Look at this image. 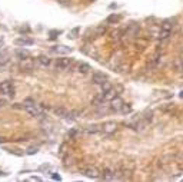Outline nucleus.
<instances>
[{
	"mask_svg": "<svg viewBox=\"0 0 183 182\" xmlns=\"http://www.w3.org/2000/svg\"><path fill=\"white\" fill-rule=\"evenodd\" d=\"M72 49L66 48V46H56L55 49H52V52H57V53H69Z\"/></svg>",
	"mask_w": 183,
	"mask_h": 182,
	"instance_id": "obj_16",
	"label": "nucleus"
},
{
	"mask_svg": "<svg viewBox=\"0 0 183 182\" xmlns=\"http://www.w3.org/2000/svg\"><path fill=\"white\" fill-rule=\"evenodd\" d=\"M52 178H53V179H56V181H57V179L60 181V176H59L57 173H53V175H52Z\"/></svg>",
	"mask_w": 183,
	"mask_h": 182,
	"instance_id": "obj_27",
	"label": "nucleus"
},
{
	"mask_svg": "<svg viewBox=\"0 0 183 182\" xmlns=\"http://www.w3.org/2000/svg\"><path fill=\"white\" fill-rule=\"evenodd\" d=\"M23 106H24V110L27 112L29 115L35 116V118H40V116H43V110H42V108H40L39 105H36L33 100H30V99L24 100Z\"/></svg>",
	"mask_w": 183,
	"mask_h": 182,
	"instance_id": "obj_1",
	"label": "nucleus"
},
{
	"mask_svg": "<svg viewBox=\"0 0 183 182\" xmlns=\"http://www.w3.org/2000/svg\"><path fill=\"white\" fill-rule=\"evenodd\" d=\"M4 105H6V100H3V99H1V100H0V108H3Z\"/></svg>",
	"mask_w": 183,
	"mask_h": 182,
	"instance_id": "obj_28",
	"label": "nucleus"
},
{
	"mask_svg": "<svg viewBox=\"0 0 183 182\" xmlns=\"http://www.w3.org/2000/svg\"><path fill=\"white\" fill-rule=\"evenodd\" d=\"M33 67H35V60L30 59V56L20 60V69L23 72H30V70H33Z\"/></svg>",
	"mask_w": 183,
	"mask_h": 182,
	"instance_id": "obj_4",
	"label": "nucleus"
},
{
	"mask_svg": "<svg viewBox=\"0 0 183 182\" xmlns=\"http://www.w3.org/2000/svg\"><path fill=\"white\" fill-rule=\"evenodd\" d=\"M37 62H39L42 66H49V65H50V59L47 58V56H39V58H37Z\"/></svg>",
	"mask_w": 183,
	"mask_h": 182,
	"instance_id": "obj_17",
	"label": "nucleus"
},
{
	"mask_svg": "<svg viewBox=\"0 0 183 182\" xmlns=\"http://www.w3.org/2000/svg\"><path fill=\"white\" fill-rule=\"evenodd\" d=\"M179 96H180V98H183V90L180 92V93H179Z\"/></svg>",
	"mask_w": 183,
	"mask_h": 182,
	"instance_id": "obj_31",
	"label": "nucleus"
},
{
	"mask_svg": "<svg viewBox=\"0 0 183 182\" xmlns=\"http://www.w3.org/2000/svg\"><path fill=\"white\" fill-rule=\"evenodd\" d=\"M92 70V67L89 63H84V62H82V63H79V66H77V72L79 73H83V75H86V73H89Z\"/></svg>",
	"mask_w": 183,
	"mask_h": 182,
	"instance_id": "obj_12",
	"label": "nucleus"
},
{
	"mask_svg": "<svg viewBox=\"0 0 183 182\" xmlns=\"http://www.w3.org/2000/svg\"><path fill=\"white\" fill-rule=\"evenodd\" d=\"M177 69H179L180 72H183V59H180V60L177 62Z\"/></svg>",
	"mask_w": 183,
	"mask_h": 182,
	"instance_id": "obj_25",
	"label": "nucleus"
},
{
	"mask_svg": "<svg viewBox=\"0 0 183 182\" xmlns=\"http://www.w3.org/2000/svg\"><path fill=\"white\" fill-rule=\"evenodd\" d=\"M55 113L57 116H60V118H73V112H69L67 109H64V108H55Z\"/></svg>",
	"mask_w": 183,
	"mask_h": 182,
	"instance_id": "obj_10",
	"label": "nucleus"
},
{
	"mask_svg": "<svg viewBox=\"0 0 183 182\" xmlns=\"http://www.w3.org/2000/svg\"><path fill=\"white\" fill-rule=\"evenodd\" d=\"M79 32H80L79 27H74V29H72L70 32H69V39H76V38H77V35H79Z\"/></svg>",
	"mask_w": 183,
	"mask_h": 182,
	"instance_id": "obj_21",
	"label": "nucleus"
},
{
	"mask_svg": "<svg viewBox=\"0 0 183 182\" xmlns=\"http://www.w3.org/2000/svg\"><path fill=\"white\" fill-rule=\"evenodd\" d=\"M35 42H33V39H29V38H17L14 40V45H17V46H32Z\"/></svg>",
	"mask_w": 183,
	"mask_h": 182,
	"instance_id": "obj_8",
	"label": "nucleus"
},
{
	"mask_svg": "<svg viewBox=\"0 0 183 182\" xmlns=\"http://www.w3.org/2000/svg\"><path fill=\"white\" fill-rule=\"evenodd\" d=\"M169 36H170V30H163V29L160 30L159 35H157V38L160 39V40H166Z\"/></svg>",
	"mask_w": 183,
	"mask_h": 182,
	"instance_id": "obj_18",
	"label": "nucleus"
},
{
	"mask_svg": "<svg viewBox=\"0 0 183 182\" xmlns=\"http://www.w3.org/2000/svg\"><path fill=\"white\" fill-rule=\"evenodd\" d=\"M110 102H112V109H113V110H116V112H120V108H122V105L125 103L119 96H116V98H115V99H112Z\"/></svg>",
	"mask_w": 183,
	"mask_h": 182,
	"instance_id": "obj_11",
	"label": "nucleus"
},
{
	"mask_svg": "<svg viewBox=\"0 0 183 182\" xmlns=\"http://www.w3.org/2000/svg\"><path fill=\"white\" fill-rule=\"evenodd\" d=\"M80 172H82L84 176H87V178H99V176H100L99 169H97L96 166H92V165L83 166L82 169H80Z\"/></svg>",
	"mask_w": 183,
	"mask_h": 182,
	"instance_id": "obj_2",
	"label": "nucleus"
},
{
	"mask_svg": "<svg viewBox=\"0 0 183 182\" xmlns=\"http://www.w3.org/2000/svg\"><path fill=\"white\" fill-rule=\"evenodd\" d=\"M0 93L1 95H7V96H12L14 95V87H13V83L10 80H4L0 83Z\"/></svg>",
	"mask_w": 183,
	"mask_h": 182,
	"instance_id": "obj_3",
	"label": "nucleus"
},
{
	"mask_svg": "<svg viewBox=\"0 0 183 182\" xmlns=\"http://www.w3.org/2000/svg\"><path fill=\"white\" fill-rule=\"evenodd\" d=\"M37 148H29L27 149V155H35V153H37Z\"/></svg>",
	"mask_w": 183,
	"mask_h": 182,
	"instance_id": "obj_24",
	"label": "nucleus"
},
{
	"mask_svg": "<svg viewBox=\"0 0 183 182\" xmlns=\"http://www.w3.org/2000/svg\"><path fill=\"white\" fill-rule=\"evenodd\" d=\"M119 20H120V16H119V14H110L106 22H107V23H117Z\"/></svg>",
	"mask_w": 183,
	"mask_h": 182,
	"instance_id": "obj_19",
	"label": "nucleus"
},
{
	"mask_svg": "<svg viewBox=\"0 0 183 182\" xmlns=\"http://www.w3.org/2000/svg\"><path fill=\"white\" fill-rule=\"evenodd\" d=\"M62 4H67V1H70V0H59Z\"/></svg>",
	"mask_w": 183,
	"mask_h": 182,
	"instance_id": "obj_29",
	"label": "nucleus"
},
{
	"mask_svg": "<svg viewBox=\"0 0 183 182\" xmlns=\"http://www.w3.org/2000/svg\"><path fill=\"white\" fill-rule=\"evenodd\" d=\"M89 1H94V0H89Z\"/></svg>",
	"mask_w": 183,
	"mask_h": 182,
	"instance_id": "obj_32",
	"label": "nucleus"
},
{
	"mask_svg": "<svg viewBox=\"0 0 183 182\" xmlns=\"http://www.w3.org/2000/svg\"><path fill=\"white\" fill-rule=\"evenodd\" d=\"M106 80H107V76L104 73H102V72H94L93 76H92V82L94 85H103Z\"/></svg>",
	"mask_w": 183,
	"mask_h": 182,
	"instance_id": "obj_7",
	"label": "nucleus"
},
{
	"mask_svg": "<svg viewBox=\"0 0 183 182\" xmlns=\"http://www.w3.org/2000/svg\"><path fill=\"white\" fill-rule=\"evenodd\" d=\"M3 45H4V42H3V40H0V49L3 48Z\"/></svg>",
	"mask_w": 183,
	"mask_h": 182,
	"instance_id": "obj_30",
	"label": "nucleus"
},
{
	"mask_svg": "<svg viewBox=\"0 0 183 182\" xmlns=\"http://www.w3.org/2000/svg\"><path fill=\"white\" fill-rule=\"evenodd\" d=\"M70 65H72V60L69 58H59V59H56V62H55L56 69H59V70H66Z\"/></svg>",
	"mask_w": 183,
	"mask_h": 182,
	"instance_id": "obj_5",
	"label": "nucleus"
},
{
	"mask_svg": "<svg viewBox=\"0 0 183 182\" xmlns=\"http://www.w3.org/2000/svg\"><path fill=\"white\" fill-rule=\"evenodd\" d=\"M102 131H103L106 135L115 134V132L117 131V124L113 122V121H109V122H106V124L102 125Z\"/></svg>",
	"mask_w": 183,
	"mask_h": 182,
	"instance_id": "obj_6",
	"label": "nucleus"
},
{
	"mask_svg": "<svg viewBox=\"0 0 183 182\" xmlns=\"http://www.w3.org/2000/svg\"><path fill=\"white\" fill-rule=\"evenodd\" d=\"M116 178V172L115 171H112V169H104L103 171V179H106V181H112V179H115Z\"/></svg>",
	"mask_w": 183,
	"mask_h": 182,
	"instance_id": "obj_13",
	"label": "nucleus"
},
{
	"mask_svg": "<svg viewBox=\"0 0 183 182\" xmlns=\"http://www.w3.org/2000/svg\"><path fill=\"white\" fill-rule=\"evenodd\" d=\"M30 56V53H29L27 50H24V49H19V50H16V58L17 59H26Z\"/></svg>",
	"mask_w": 183,
	"mask_h": 182,
	"instance_id": "obj_15",
	"label": "nucleus"
},
{
	"mask_svg": "<svg viewBox=\"0 0 183 182\" xmlns=\"http://www.w3.org/2000/svg\"><path fill=\"white\" fill-rule=\"evenodd\" d=\"M162 29L163 30H170L172 29V25H169V22H163V23H162Z\"/></svg>",
	"mask_w": 183,
	"mask_h": 182,
	"instance_id": "obj_22",
	"label": "nucleus"
},
{
	"mask_svg": "<svg viewBox=\"0 0 183 182\" xmlns=\"http://www.w3.org/2000/svg\"><path fill=\"white\" fill-rule=\"evenodd\" d=\"M120 112L125 113V115H126V113H130V112H132V106L128 105V103H123L122 108H120Z\"/></svg>",
	"mask_w": 183,
	"mask_h": 182,
	"instance_id": "obj_20",
	"label": "nucleus"
},
{
	"mask_svg": "<svg viewBox=\"0 0 183 182\" xmlns=\"http://www.w3.org/2000/svg\"><path fill=\"white\" fill-rule=\"evenodd\" d=\"M103 99H104V102H110L112 99H115L116 96H117V92L113 89V87H110V89H107L106 92H103Z\"/></svg>",
	"mask_w": 183,
	"mask_h": 182,
	"instance_id": "obj_9",
	"label": "nucleus"
},
{
	"mask_svg": "<svg viewBox=\"0 0 183 182\" xmlns=\"http://www.w3.org/2000/svg\"><path fill=\"white\" fill-rule=\"evenodd\" d=\"M70 136H72V138H76V136H77V135H79V131H76V129H73V131H72V132H70Z\"/></svg>",
	"mask_w": 183,
	"mask_h": 182,
	"instance_id": "obj_26",
	"label": "nucleus"
},
{
	"mask_svg": "<svg viewBox=\"0 0 183 182\" xmlns=\"http://www.w3.org/2000/svg\"><path fill=\"white\" fill-rule=\"evenodd\" d=\"M102 86V90H103V92H106V90H107V89H110V83L109 82H107V80H106V82H104V83H103V85H100Z\"/></svg>",
	"mask_w": 183,
	"mask_h": 182,
	"instance_id": "obj_23",
	"label": "nucleus"
},
{
	"mask_svg": "<svg viewBox=\"0 0 183 182\" xmlns=\"http://www.w3.org/2000/svg\"><path fill=\"white\" fill-rule=\"evenodd\" d=\"M100 131H102V126H99V125H89V126L86 128V132L89 135L97 134V132H100Z\"/></svg>",
	"mask_w": 183,
	"mask_h": 182,
	"instance_id": "obj_14",
	"label": "nucleus"
}]
</instances>
